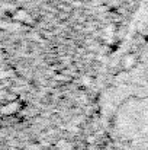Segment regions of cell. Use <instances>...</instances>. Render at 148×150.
Returning a JSON list of instances; mask_svg holds the SVG:
<instances>
[{"label": "cell", "mask_w": 148, "mask_h": 150, "mask_svg": "<svg viewBox=\"0 0 148 150\" xmlns=\"http://www.w3.org/2000/svg\"><path fill=\"white\" fill-rule=\"evenodd\" d=\"M135 63H137V58H135L134 54H128V55H125V58H123V67H125V69H131V67H134Z\"/></svg>", "instance_id": "1"}]
</instances>
